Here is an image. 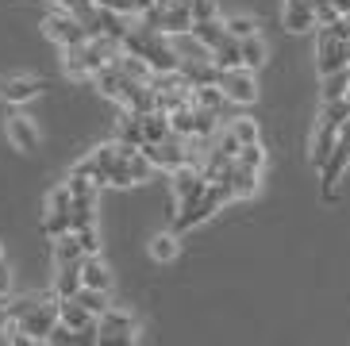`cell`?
I'll return each mask as SVG.
<instances>
[{
    "label": "cell",
    "instance_id": "cell-1",
    "mask_svg": "<svg viewBox=\"0 0 350 346\" xmlns=\"http://www.w3.org/2000/svg\"><path fill=\"white\" fill-rule=\"evenodd\" d=\"M120 46H124L127 54H135V58H143L154 73H174L177 66H181V58H177L174 46H170V35H158V31H150L146 23L127 27Z\"/></svg>",
    "mask_w": 350,
    "mask_h": 346
},
{
    "label": "cell",
    "instance_id": "cell-2",
    "mask_svg": "<svg viewBox=\"0 0 350 346\" xmlns=\"http://www.w3.org/2000/svg\"><path fill=\"white\" fill-rule=\"evenodd\" d=\"M139 343V316L127 308H104L96 316V346H124Z\"/></svg>",
    "mask_w": 350,
    "mask_h": 346
},
{
    "label": "cell",
    "instance_id": "cell-3",
    "mask_svg": "<svg viewBox=\"0 0 350 346\" xmlns=\"http://www.w3.org/2000/svg\"><path fill=\"white\" fill-rule=\"evenodd\" d=\"M42 35L54 42V46H81L85 39H89V27H85V20L77 16V12H70V8H58V12H51L46 20H42Z\"/></svg>",
    "mask_w": 350,
    "mask_h": 346
},
{
    "label": "cell",
    "instance_id": "cell-4",
    "mask_svg": "<svg viewBox=\"0 0 350 346\" xmlns=\"http://www.w3.org/2000/svg\"><path fill=\"white\" fill-rule=\"evenodd\" d=\"M350 66V39H339L331 27H316V70L319 77Z\"/></svg>",
    "mask_w": 350,
    "mask_h": 346
},
{
    "label": "cell",
    "instance_id": "cell-5",
    "mask_svg": "<svg viewBox=\"0 0 350 346\" xmlns=\"http://www.w3.org/2000/svg\"><path fill=\"white\" fill-rule=\"evenodd\" d=\"M12 323L20 327L23 335L31 338V343H46V335H51V327L58 323V296H39V304L27 312V316L12 319Z\"/></svg>",
    "mask_w": 350,
    "mask_h": 346
},
{
    "label": "cell",
    "instance_id": "cell-6",
    "mask_svg": "<svg viewBox=\"0 0 350 346\" xmlns=\"http://www.w3.org/2000/svg\"><path fill=\"white\" fill-rule=\"evenodd\" d=\"M139 150L146 154V162L154 165V170L170 173L177 170V165L189 162V139H181V135H170V139H162V143H143Z\"/></svg>",
    "mask_w": 350,
    "mask_h": 346
},
{
    "label": "cell",
    "instance_id": "cell-7",
    "mask_svg": "<svg viewBox=\"0 0 350 346\" xmlns=\"http://www.w3.org/2000/svg\"><path fill=\"white\" fill-rule=\"evenodd\" d=\"M216 85H219V92L227 96V104H239V108H247V104L258 101L254 70H247V66H239V70H224Z\"/></svg>",
    "mask_w": 350,
    "mask_h": 346
},
{
    "label": "cell",
    "instance_id": "cell-8",
    "mask_svg": "<svg viewBox=\"0 0 350 346\" xmlns=\"http://www.w3.org/2000/svg\"><path fill=\"white\" fill-rule=\"evenodd\" d=\"M170 189H174L177 204H189L208 189V177L200 173L196 162H185V165H177V170H170Z\"/></svg>",
    "mask_w": 350,
    "mask_h": 346
},
{
    "label": "cell",
    "instance_id": "cell-9",
    "mask_svg": "<svg viewBox=\"0 0 350 346\" xmlns=\"http://www.w3.org/2000/svg\"><path fill=\"white\" fill-rule=\"evenodd\" d=\"M89 81H93V89L100 92V96H108V101H116V104H124V96L131 92V85H143V81H131L116 62H112V66H104L100 73H93Z\"/></svg>",
    "mask_w": 350,
    "mask_h": 346
},
{
    "label": "cell",
    "instance_id": "cell-10",
    "mask_svg": "<svg viewBox=\"0 0 350 346\" xmlns=\"http://www.w3.org/2000/svg\"><path fill=\"white\" fill-rule=\"evenodd\" d=\"M42 89H46L42 77H23V73H16V77H4L0 81V101L12 104V108H20V104H31Z\"/></svg>",
    "mask_w": 350,
    "mask_h": 346
},
{
    "label": "cell",
    "instance_id": "cell-11",
    "mask_svg": "<svg viewBox=\"0 0 350 346\" xmlns=\"http://www.w3.org/2000/svg\"><path fill=\"white\" fill-rule=\"evenodd\" d=\"M347 165H350V146L342 143H335V150L327 154V162L319 165V181H323V200H335V181H339L342 173H347Z\"/></svg>",
    "mask_w": 350,
    "mask_h": 346
},
{
    "label": "cell",
    "instance_id": "cell-12",
    "mask_svg": "<svg viewBox=\"0 0 350 346\" xmlns=\"http://www.w3.org/2000/svg\"><path fill=\"white\" fill-rule=\"evenodd\" d=\"M85 27H89V35H104V39H116L124 42L127 35V16H120V12H108V8H93V16L85 20Z\"/></svg>",
    "mask_w": 350,
    "mask_h": 346
},
{
    "label": "cell",
    "instance_id": "cell-13",
    "mask_svg": "<svg viewBox=\"0 0 350 346\" xmlns=\"http://www.w3.org/2000/svg\"><path fill=\"white\" fill-rule=\"evenodd\" d=\"M77 274H81V289L112 293V269L100 262V254H85L81 262H77Z\"/></svg>",
    "mask_w": 350,
    "mask_h": 346
},
{
    "label": "cell",
    "instance_id": "cell-14",
    "mask_svg": "<svg viewBox=\"0 0 350 346\" xmlns=\"http://www.w3.org/2000/svg\"><path fill=\"white\" fill-rule=\"evenodd\" d=\"M224 181H227V189H231V196H235V200H247V196L258 193L262 173H254V170H247V165L231 162V165L224 170Z\"/></svg>",
    "mask_w": 350,
    "mask_h": 346
},
{
    "label": "cell",
    "instance_id": "cell-15",
    "mask_svg": "<svg viewBox=\"0 0 350 346\" xmlns=\"http://www.w3.org/2000/svg\"><path fill=\"white\" fill-rule=\"evenodd\" d=\"M4 131H8V143L16 146V150L20 154H31V150H39V131H35V123L27 120V116H12L8 120V127H4Z\"/></svg>",
    "mask_w": 350,
    "mask_h": 346
},
{
    "label": "cell",
    "instance_id": "cell-16",
    "mask_svg": "<svg viewBox=\"0 0 350 346\" xmlns=\"http://www.w3.org/2000/svg\"><path fill=\"white\" fill-rule=\"evenodd\" d=\"M58 323L70 327L73 335H77V331H89V327H96V316L81 304V300H73V296H70V300H58Z\"/></svg>",
    "mask_w": 350,
    "mask_h": 346
},
{
    "label": "cell",
    "instance_id": "cell-17",
    "mask_svg": "<svg viewBox=\"0 0 350 346\" xmlns=\"http://www.w3.org/2000/svg\"><path fill=\"white\" fill-rule=\"evenodd\" d=\"M281 23H285L293 35H308V31H316V12H312V4H297V0H285V12H281Z\"/></svg>",
    "mask_w": 350,
    "mask_h": 346
},
{
    "label": "cell",
    "instance_id": "cell-18",
    "mask_svg": "<svg viewBox=\"0 0 350 346\" xmlns=\"http://www.w3.org/2000/svg\"><path fill=\"white\" fill-rule=\"evenodd\" d=\"M335 143H339V131L327 127V123H316V131H312V139H308V162L319 170V165L327 162V154L335 150Z\"/></svg>",
    "mask_w": 350,
    "mask_h": 346
},
{
    "label": "cell",
    "instance_id": "cell-19",
    "mask_svg": "<svg viewBox=\"0 0 350 346\" xmlns=\"http://www.w3.org/2000/svg\"><path fill=\"white\" fill-rule=\"evenodd\" d=\"M170 46L181 62H212V51H208L204 42L196 39L193 31H181V35H170Z\"/></svg>",
    "mask_w": 350,
    "mask_h": 346
},
{
    "label": "cell",
    "instance_id": "cell-20",
    "mask_svg": "<svg viewBox=\"0 0 350 346\" xmlns=\"http://www.w3.org/2000/svg\"><path fill=\"white\" fill-rule=\"evenodd\" d=\"M177 73H181V81H185L189 89H196V85H216L219 81V70L212 66V62H181V66H177Z\"/></svg>",
    "mask_w": 350,
    "mask_h": 346
},
{
    "label": "cell",
    "instance_id": "cell-21",
    "mask_svg": "<svg viewBox=\"0 0 350 346\" xmlns=\"http://www.w3.org/2000/svg\"><path fill=\"white\" fill-rule=\"evenodd\" d=\"M177 254H181V235L177 231H162V235L150 239V258H154V262L170 265V262H177Z\"/></svg>",
    "mask_w": 350,
    "mask_h": 346
},
{
    "label": "cell",
    "instance_id": "cell-22",
    "mask_svg": "<svg viewBox=\"0 0 350 346\" xmlns=\"http://www.w3.org/2000/svg\"><path fill=\"white\" fill-rule=\"evenodd\" d=\"M70 224H73V231H77V227H93L96 224V189H93V193H77V196H73Z\"/></svg>",
    "mask_w": 350,
    "mask_h": 346
},
{
    "label": "cell",
    "instance_id": "cell-23",
    "mask_svg": "<svg viewBox=\"0 0 350 346\" xmlns=\"http://www.w3.org/2000/svg\"><path fill=\"white\" fill-rule=\"evenodd\" d=\"M239 54H243V66L247 70H262L269 58V46L262 35H250V39H239Z\"/></svg>",
    "mask_w": 350,
    "mask_h": 346
},
{
    "label": "cell",
    "instance_id": "cell-24",
    "mask_svg": "<svg viewBox=\"0 0 350 346\" xmlns=\"http://www.w3.org/2000/svg\"><path fill=\"white\" fill-rule=\"evenodd\" d=\"M347 92H350V66L319 77V96H323V101H342Z\"/></svg>",
    "mask_w": 350,
    "mask_h": 346
},
{
    "label": "cell",
    "instance_id": "cell-25",
    "mask_svg": "<svg viewBox=\"0 0 350 346\" xmlns=\"http://www.w3.org/2000/svg\"><path fill=\"white\" fill-rule=\"evenodd\" d=\"M77 289H81L77 265H54V296L58 300H70V296H77Z\"/></svg>",
    "mask_w": 350,
    "mask_h": 346
},
{
    "label": "cell",
    "instance_id": "cell-26",
    "mask_svg": "<svg viewBox=\"0 0 350 346\" xmlns=\"http://www.w3.org/2000/svg\"><path fill=\"white\" fill-rule=\"evenodd\" d=\"M116 139H120L124 146H143V116H139V112H131V108H124Z\"/></svg>",
    "mask_w": 350,
    "mask_h": 346
},
{
    "label": "cell",
    "instance_id": "cell-27",
    "mask_svg": "<svg viewBox=\"0 0 350 346\" xmlns=\"http://www.w3.org/2000/svg\"><path fill=\"white\" fill-rule=\"evenodd\" d=\"M81 243H77V235L73 231H66V235H58L54 239V265H77L81 262Z\"/></svg>",
    "mask_w": 350,
    "mask_h": 346
},
{
    "label": "cell",
    "instance_id": "cell-28",
    "mask_svg": "<svg viewBox=\"0 0 350 346\" xmlns=\"http://www.w3.org/2000/svg\"><path fill=\"white\" fill-rule=\"evenodd\" d=\"M189 31H193L196 39L204 42L208 51H216L219 42L227 39V31H224V20H219V16H216V20H193V27H189Z\"/></svg>",
    "mask_w": 350,
    "mask_h": 346
},
{
    "label": "cell",
    "instance_id": "cell-29",
    "mask_svg": "<svg viewBox=\"0 0 350 346\" xmlns=\"http://www.w3.org/2000/svg\"><path fill=\"white\" fill-rule=\"evenodd\" d=\"M212 66H216L219 73H224V70H239V66H243V54H239V39H231V35H227V39L219 42L216 51H212Z\"/></svg>",
    "mask_w": 350,
    "mask_h": 346
},
{
    "label": "cell",
    "instance_id": "cell-30",
    "mask_svg": "<svg viewBox=\"0 0 350 346\" xmlns=\"http://www.w3.org/2000/svg\"><path fill=\"white\" fill-rule=\"evenodd\" d=\"M170 116V131L181 135V139H193L196 135V108L193 104H181V108H174V112H165Z\"/></svg>",
    "mask_w": 350,
    "mask_h": 346
},
{
    "label": "cell",
    "instance_id": "cell-31",
    "mask_svg": "<svg viewBox=\"0 0 350 346\" xmlns=\"http://www.w3.org/2000/svg\"><path fill=\"white\" fill-rule=\"evenodd\" d=\"M170 116L165 112H143V143H162L170 139Z\"/></svg>",
    "mask_w": 350,
    "mask_h": 346
},
{
    "label": "cell",
    "instance_id": "cell-32",
    "mask_svg": "<svg viewBox=\"0 0 350 346\" xmlns=\"http://www.w3.org/2000/svg\"><path fill=\"white\" fill-rule=\"evenodd\" d=\"M347 120H350V101L342 96V101H323V112H319L316 123H327V127H335V131H339Z\"/></svg>",
    "mask_w": 350,
    "mask_h": 346
},
{
    "label": "cell",
    "instance_id": "cell-33",
    "mask_svg": "<svg viewBox=\"0 0 350 346\" xmlns=\"http://www.w3.org/2000/svg\"><path fill=\"white\" fill-rule=\"evenodd\" d=\"M193 104L196 108H208V112H219L227 104V96L219 92V85H196L193 89Z\"/></svg>",
    "mask_w": 350,
    "mask_h": 346
},
{
    "label": "cell",
    "instance_id": "cell-34",
    "mask_svg": "<svg viewBox=\"0 0 350 346\" xmlns=\"http://www.w3.org/2000/svg\"><path fill=\"white\" fill-rule=\"evenodd\" d=\"M227 131L239 139V146H250V143H262V131H258V123L247 120V116H239V120L227 123Z\"/></svg>",
    "mask_w": 350,
    "mask_h": 346
},
{
    "label": "cell",
    "instance_id": "cell-35",
    "mask_svg": "<svg viewBox=\"0 0 350 346\" xmlns=\"http://www.w3.org/2000/svg\"><path fill=\"white\" fill-rule=\"evenodd\" d=\"M235 162L247 165V170H254V173H262L266 170V150H262V143H250V146H243V150L235 154Z\"/></svg>",
    "mask_w": 350,
    "mask_h": 346
},
{
    "label": "cell",
    "instance_id": "cell-36",
    "mask_svg": "<svg viewBox=\"0 0 350 346\" xmlns=\"http://www.w3.org/2000/svg\"><path fill=\"white\" fill-rule=\"evenodd\" d=\"M224 31L231 39H250V35H258V23L250 16H231V20H224Z\"/></svg>",
    "mask_w": 350,
    "mask_h": 346
},
{
    "label": "cell",
    "instance_id": "cell-37",
    "mask_svg": "<svg viewBox=\"0 0 350 346\" xmlns=\"http://www.w3.org/2000/svg\"><path fill=\"white\" fill-rule=\"evenodd\" d=\"M73 300H81L93 316H100L104 308H108V293H96V289H77V296H73Z\"/></svg>",
    "mask_w": 350,
    "mask_h": 346
},
{
    "label": "cell",
    "instance_id": "cell-38",
    "mask_svg": "<svg viewBox=\"0 0 350 346\" xmlns=\"http://www.w3.org/2000/svg\"><path fill=\"white\" fill-rule=\"evenodd\" d=\"M77 243H81V254H100V235H96V224L93 227H77Z\"/></svg>",
    "mask_w": 350,
    "mask_h": 346
},
{
    "label": "cell",
    "instance_id": "cell-39",
    "mask_svg": "<svg viewBox=\"0 0 350 346\" xmlns=\"http://www.w3.org/2000/svg\"><path fill=\"white\" fill-rule=\"evenodd\" d=\"M193 20H216V0H189Z\"/></svg>",
    "mask_w": 350,
    "mask_h": 346
},
{
    "label": "cell",
    "instance_id": "cell-40",
    "mask_svg": "<svg viewBox=\"0 0 350 346\" xmlns=\"http://www.w3.org/2000/svg\"><path fill=\"white\" fill-rule=\"evenodd\" d=\"M0 296H12V269H8V262H0Z\"/></svg>",
    "mask_w": 350,
    "mask_h": 346
},
{
    "label": "cell",
    "instance_id": "cell-41",
    "mask_svg": "<svg viewBox=\"0 0 350 346\" xmlns=\"http://www.w3.org/2000/svg\"><path fill=\"white\" fill-rule=\"evenodd\" d=\"M8 296H0V343H4V327H8Z\"/></svg>",
    "mask_w": 350,
    "mask_h": 346
},
{
    "label": "cell",
    "instance_id": "cell-42",
    "mask_svg": "<svg viewBox=\"0 0 350 346\" xmlns=\"http://www.w3.org/2000/svg\"><path fill=\"white\" fill-rule=\"evenodd\" d=\"M58 8H70V12H81V8H89V0H54Z\"/></svg>",
    "mask_w": 350,
    "mask_h": 346
},
{
    "label": "cell",
    "instance_id": "cell-43",
    "mask_svg": "<svg viewBox=\"0 0 350 346\" xmlns=\"http://www.w3.org/2000/svg\"><path fill=\"white\" fill-rule=\"evenodd\" d=\"M335 16H350V0H327Z\"/></svg>",
    "mask_w": 350,
    "mask_h": 346
},
{
    "label": "cell",
    "instance_id": "cell-44",
    "mask_svg": "<svg viewBox=\"0 0 350 346\" xmlns=\"http://www.w3.org/2000/svg\"><path fill=\"white\" fill-rule=\"evenodd\" d=\"M158 0H135V16H143V12H150Z\"/></svg>",
    "mask_w": 350,
    "mask_h": 346
},
{
    "label": "cell",
    "instance_id": "cell-45",
    "mask_svg": "<svg viewBox=\"0 0 350 346\" xmlns=\"http://www.w3.org/2000/svg\"><path fill=\"white\" fill-rule=\"evenodd\" d=\"M339 139H342V143L350 146V120H347V123H342V127H339Z\"/></svg>",
    "mask_w": 350,
    "mask_h": 346
},
{
    "label": "cell",
    "instance_id": "cell-46",
    "mask_svg": "<svg viewBox=\"0 0 350 346\" xmlns=\"http://www.w3.org/2000/svg\"><path fill=\"white\" fill-rule=\"evenodd\" d=\"M0 262H4V246H0Z\"/></svg>",
    "mask_w": 350,
    "mask_h": 346
},
{
    "label": "cell",
    "instance_id": "cell-47",
    "mask_svg": "<svg viewBox=\"0 0 350 346\" xmlns=\"http://www.w3.org/2000/svg\"><path fill=\"white\" fill-rule=\"evenodd\" d=\"M347 101H350V92H347Z\"/></svg>",
    "mask_w": 350,
    "mask_h": 346
}]
</instances>
